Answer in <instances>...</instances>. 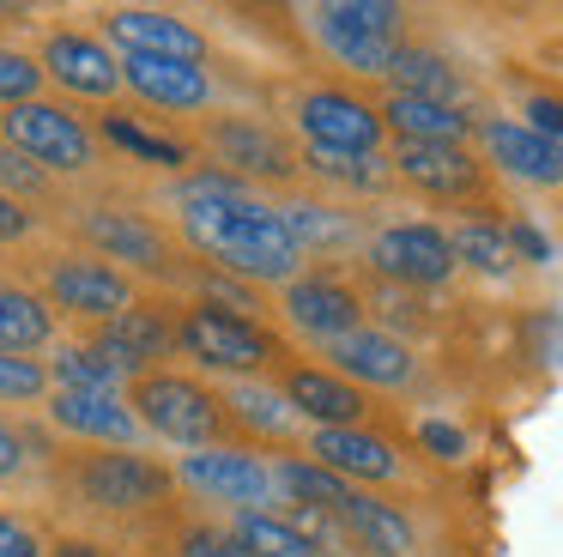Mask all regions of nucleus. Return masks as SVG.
<instances>
[{"instance_id": "nucleus-1", "label": "nucleus", "mask_w": 563, "mask_h": 557, "mask_svg": "<svg viewBox=\"0 0 563 557\" xmlns=\"http://www.w3.org/2000/svg\"><path fill=\"white\" fill-rule=\"evenodd\" d=\"M183 237L207 254L219 273L249 278V285H273L291 278L303 249L291 230L279 225V206L255 200L249 182L224 176V170H195L183 182Z\"/></svg>"}, {"instance_id": "nucleus-2", "label": "nucleus", "mask_w": 563, "mask_h": 557, "mask_svg": "<svg viewBox=\"0 0 563 557\" xmlns=\"http://www.w3.org/2000/svg\"><path fill=\"white\" fill-rule=\"evenodd\" d=\"M0 140L13 145V152H25L31 164H43L49 176H86L91 157H98L86 121L62 103H43V97L0 109Z\"/></svg>"}, {"instance_id": "nucleus-3", "label": "nucleus", "mask_w": 563, "mask_h": 557, "mask_svg": "<svg viewBox=\"0 0 563 557\" xmlns=\"http://www.w3.org/2000/svg\"><path fill=\"white\" fill-rule=\"evenodd\" d=\"M128 406H134L140 430H158L164 443H183V448H200L219 430V400L188 375H164V370L140 375Z\"/></svg>"}, {"instance_id": "nucleus-4", "label": "nucleus", "mask_w": 563, "mask_h": 557, "mask_svg": "<svg viewBox=\"0 0 563 557\" xmlns=\"http://www.w3.org/2000/svg\"><path fill=\"white\" fill-rule=\"evenodd\" d=\"M43 297L55 303L74 321H115V315L134 309V278L110 261H91V254H55L43 266Z\"/></svg>"}, {"instance_id": "nucleus-5", "label": "nucleus", "mask_w": 563, "mask_h": 557, "mask_svg": "<svg viewBox=\"0 0 563 557\" xmlns=\"http://www.w3.org/2000/svg\"><path fill=\"white\" fill-rule=\"evenodd\" d=\"M79 496H86L91 509H110V515H134V509H152L170 496L176 472H164L158 460L146 455H128V448H115V455H91L86 467L74 472Z\"/></svg>"}, {"instance_id": "nucleus-6", "label": "nucleus", "mask_w": 563, "mask_h": 557, "mask_svg": "<svg viewBox=\"0 0 563 557\" xmlns=\"http://www.w3.org/2000/svg\"><path fill=\"white\" fill-rule=\"evenodd\" d=\"M176 351H188L207 370H261L273 358V339L243 315H219V309H183L176 321Z\"/></svg>"}, {"instance_id": "nucleus-7", "label": "nucleus", "mask_w": 563, "mask_h": 557, "mask_svg": "<svg viewBox=\"0 0 563 557\" xmlns=\"http://www.w3.org/2000/svg\"><path fill=\"white\" fill-rule=\"evenodd\" d=\"M176 479L188 491L212 496V503H236L243 515H267L273 503V472L261 467L255 455H236V448H200V455H183Z\"/></svg>"}, {"instance_id": "nucleus-8", "label": "nucleus", "mask_w": 563, "mask_h": 557, "mask_svg": "<svg viewBox=\"0 0 563 557\" xmlns=\"http://www.w3.org/2000/svg\"><path fill=\"white\" fill-rule=\"evenodd\" d=\"M297 128H303L309 152H345V157H369L382 140V116L352 91H309L297 103Z\"/></svg>"}, {"instance_id": "nucleus-9", "label": "nucleus", "mask_w": 563, "mask_h": 557, "mask_svg": "<svg viewBox=\"0 0 563 557\" xmlns=\"http://www.w3.org/2000/svg\"><path fill=\"white\" fill-rule=\"evenodd\" d=\"M79 237L103 254V261H128V266H146V273H170L176 249L146 212H115V206H86L79 218Z\"/></svg>"}, {"instance_id": "nucleus-10", "label": "nucleus", "mask_w": 563, "mask_h": 557, "mask_svg": "<svg viewBox=\"0 0 563 557\" xmlns=\"http://www.w3.org/2000/svg\"><path fill=\"white\" fill-rule=\"evenodd\" d=\"M91 346L110 358L115 375H152V363H164L176 351V321L164 309H152V303H140V309L115 315V321H103V334L91 339Z\"/></svg>"}, {"instance_id": "nucleus-11", "label": "nucleus", "mask_w": 563, "mask_h": 557, "mask_svg": "<svg viewBox=\"0 0 563 557\" xmlns=\"http://www.w3.org/2000/svg\"><path fill=\"white\" fill-rule=\"evenodd\" d=\"M369 266L394 285H442L454 273V254H449V237L430 225H394L369 242Z\"/></svg>"}, {"instance_id": "nucleus-12", "label": "nucleus", "mask_w": 563, "mask_h": 557, "mask_svg": "<svg viewBox=\"0 0 563 557\" xmlns=\"http://www.w3.org/2000/svg\"><path fill=\"white\" fill-rule=\"evenodd\" d=\"M37 67H43V79H55L74 97H110L115 85H122V61L86 31H49Z\"/></svg>"}, {"instance_id": "nucleus-13", "label": "nucleus", "mask_w": 563, "mask_h": 557, "mask_svg": "<svg viewBox=\"0 0 563 557\" xmlns=\"http://www.w3.org/2000/svg\"><path fill=\"white\" fill-rule=\"evenodd\" d=\"M103 31L128 48V55H158V61H188L200 67L207 61V36L188 19H170V12H140V7H115L103 19Z\"/></svg>"}, {"instance_id": "nucleus-14", "label": "nucleus", "mask_w": 563, "mask_h": 557, "mask_svg": "<svg viewBox=\"0 0 563 557\" xmlns=\"http://www.w3.org/2000/svg\"><path fill=\"white\" fill-rule=\"evenodd\" d=\"M212 157L219 164L212 170H224V176H267V182H279V176H291L297 170V157H291V145L279 140L273 128H261V121H212Z\"/></svg>"}, {"instance_id": "nucleus-15", "label": "nucleus", "mask_w": 563, "mask_h": 557, "mask_svg": "<svg viewBox=\"0 0 563 557\" xmlns=\"http://www.w3.org/2000/svg\"><path fill=\"white\" fill-rule=\"evenodd\" d=\"M49 418L67 436H86V443H110V448H134L140 443V418L128 400L115 394H74V387H49Z\"/></svg>"}, {"instance_id": "nucleus-16", "label": "nucleus", "mask_w": 563, "mask_h": 557, "mask_svg": "<svg viewBox=\"0 0 563 557\" xmlns=\"http://www.w3.org/2000/svg\"><path fill=\"white\" fill-rule=\"evenodd\" d=\"M122 85L140 91L158 109H207L212 103V79L207 67L188 61H158V55H122Z\"/></svg>"}, {"instance_id": "nucleus-17", "label": "nucleus", "mask_w": 563, "mask_h": 557, "mask_svg": "<svg viewBox=\"0 0 563 557\" xmlns=\"http://www.w3.org/2000/svg\"><path fill=\"white\" fill-rule=\"evenodd\" d=\"M328 358L340 370V382H369V387H406L412 382V358H406L400 339L388 334H369V327H352V334L328 339Z\"/></svg>"}, {"instance_id": "nucleus-18", "label": "nucleus", "mask_w": 563, "mask_h": 557, "mask_svg": "<svg viewBox=\"0 0 563 557\" xmlns=\"http://www.w3.org/2000/svg\"><path fill=\"white\" fill-rule=\"evenodd\" d=\"M357 309H364V303H357L340 278H321L316 273V278H291V285H285V315H291L303 334H316L321 346L340 339V334H352Z\"/></svg>"}, {"instance_id": "nucleus-19", "label": "nucleus", "mask_w": 563, "mask_h": 557, "mask_svg": "<svg viewBox=\"0 0 563 557\" xmlns=\"http://www.w3.org/2000/svg\"><path fill=\"white\" fill-rule=\"evenodd\" d=\"M285 406L316 418L321 430H357V418H364V394L333 370H291L285 375Z\"/></svg>"}, {"instance_id": "nucleus-20", "label": "nucleus", "mask_w": 563, "mask_h": 557, "mask_svg": "<svg viewBox=\"0 0 563 557\" xmlns=\"http://www.w3.org/2000/svg\"><path fill=\"white\" fill-rule=\"evenodd\" d=\"M485 152L497 157L509 176L521 182H563V145L539 140L533 128H515V121H485Z\"/></svg>"}, {"instance_id": "nucleus-21", "label": "nucleus", "mask_w": 563, "mask_h": 557, "mask_svg": "<svg viewBox=\"0 0 563 557\" xmlns=\"http://www.w3.org/2000/svg\"><path fill=\"white\" fill-rule=\"evenodd\" d=\"M394 170H400L412 188L437 194V200H454V194L478 188V164L461 152V145H400Z\"/></svg>"}, {"instance_id": "nucleus-22", "label": "nucleus", "mask_w": 563, "mask_h": 557, "mask_svg": "<svg viewBox=\"0 0 563 557\" xmlns=\"http://www.w3.org/2000/svg\"><path fill=\"white\" fill-rule=\"evenodd\" d=\"M376 116L400 133V145H461V133H466V116L454 103H437V97L394 91Z\"/></svg>"}, {"instance_id": "nucleus-23", "label": "nucleus", "mask_w": 563, "mask_h": 557, "mask_svg": "<svg viewBox=\"0 0 563 557\" xmlns=\"http://www.w3.org/2000/svg\"><path fill=\"white\" fill-rule=\"evenodd\" d=\"M309 448H316L321 467L340 472L345 484L352 479H394V472H400V455H394L382 436H364V430H316Z\"/></svg>"}, {"instance_id": "nucleus-24", "label": "nucleus", "mask_w": 563, "mask_h": 557, "mask_svg": "<svg viewBox=\"0 0 563 557\" xmlns=\"http://www.w3.org/2000/svg\"><path fill=\"white\" fill-rule=\"evenodd\" d=\"M340 527H345V539H352L364 557H406L412 551V527H406V515L388 509V503H376V496L352 491V503L340 509Z\"/></svg>"}, {"instance_id": "nucleus-25", "label": "nucleus", "mask_w": 563, "mask_h": 557, "mask_svg": "<svg viewBox=\"0 0 563 557\" xmlns=\"http://www.w3.org/2000/svg\"><path fill=\"white\" fill-rule=\"evenodd\" d=\"M55 339V315L43 309L37 291L0 285V358H25V351H43Z\"/></svg>"}, {"instance_id": "nucleus-26", "label": "nucleus", "mask_w": 563, "mask_h": 557, "mask_svg": "<svg viewBox=\"0 0 563 557\" xmlns=\"http://www.w3.org/2000/svg\"><path fill=\"white\" fill-rule=\"evenodd\" d=\"M273 491H285L297 509H321V515H340L352 503V484L340 472L316 467V460H279L273 467Z\"/></svg>"}, {"instance_id": "nucleus-27", "label": "nucleus", "mask_w": 563, "mask_h": 557, "mask_svg": "<svg viewBox=\"0 0 563 557\" xmlns=\"http://www.w3.org/2000/svg\"><path fill=\"white\" fill-rule=\"evenodd\" d=\"M388 79H394V91H406V97H437V103L454 97V67L442 55H430V48H394Z\"/></svg>"}, {"instance_id": "nucleus-28", "label": "nucleus", "mask_w": 563, "mask_h": 557, "mask_svg": "<svg viewBox=\"0 0 563 557\" xmlns=\"http://www.w3.org/2000/svg\"><path fill=\"white\" fill-rule=\"evenodd\" d=\"M279 225L291 230L297 249H340V242H352V218L333 212V206H321V200L279 206Z\"/></svg>"}, {"instance_id": "nucleus-29", "label": "nucleus", "mask_w": 563, "mask_h": 557, "mask_svg": "<svg viewBox=\"0 0 563 557\" xmlns=\"http://www.w3.org/2000/svg\"><path fill=\"white\" fill-rule=\"evenodd\" d=\"M316 24L400 43V7H388V0H333V7H316Z\"/></svg>"}, {"instance_id": "nucleus-30", "label": "nucleus", "mask_w": 563, "mask_h": 557, "mask_svg": "<svg viewBox=\"0 0 563 557\" xmlns=\"http://www.w3.org/2000/svg\"><path fill=\"white\" fill-rule=\"evenodd\" d=\"M49 387H74V394H115V370L98 346H62L49 358Z\"/></svg>"}, {"instance_id": "nucleus-31", "label": "nucleus", "mask_w": 563, "mask_h": 557, "mask_svg": "<svg viewBox=\"0 0 563 557\" xmlns=\"http://www.w3.org/2000/svg\"><path fill=\"white\" fill-rule=\"evenodd\" d=\"M231 539L243 545L249 557H321L303 533L285 527V515H236Z\"/></svg>"}, {"instance_id": "nucleus-32", "label": "nucleus", "mask_w": 563, "mask_h": 557, "mask_svg": "<svg viewBox=\"0 0 563 557\" xmlns=\"http://www.w3.org/2000/svg\"><path fill=\"white\" fill-rule=\"evenodd\" d=\"M449 254L466 266H478V273H509L515 266V249H509V230L497 225H461L449 237Z\"/></svg>"}, {"instance_id": "nucleus-33", "label": "nucleus", "mask_w": 563, "mask_h": 557, "mask_svg": "<svg viewBox=\"0 0 563 557\" xmlns=\"http://www.w3.org/2000/svg\"><path fill=\"white\" fill-rule=\"evenodd\" d=\"M103 133H110L122 152H134V157H152V164H164V170H183L188 164V152L176 140H158V133H146V128H134L128 116H103Z\"/></svg>"}, {"instance_id": "nucleus-34", "label": "nucleus", "mask_w": 563, "mask_h": 557, "mask_svg": "<svg viewBox=\"0 0 563 557\" xmlns=\"http://www.w3.org/2000/svg\"><path fill=\"white\" fill-rule=\"evenodd\" d=\"M309 170L316 176H328V182H345V188H382L388 182V164H382L376 152L369 157H345V152H309Z\"/></svg>"}, {"instance_id": "nucleus-35", "label": "nucleus", "mask_w": 563, "mask_h": 557, "mask_svg": "<svg viewBox=\"0 0 563 557\" xmlns=\"http://www.w3.org/2000/svg\"><path fill=\"white\" fill-rule=\"evenodd\" d=\"M231 412L243 424H255V430H267V436H285L291 430V406H285V394H267V387H231Z\"/></svg>"}, {"instance_id": "nucleus-36", "label": "nucleus", "mask_w": 563, "mask_h": 557, "mask_svg": "<svg viewBox=\"0 0 563 557\" xmlns=\"http://www.w3.org/2000/svg\"><path fill=\"white\" fill-rule=\"evenodd\" d=\"M0 194H13L19 206H25V200H49V170L31 164L25 152H13V145L0 140Z\"/></svg>"}, {"instance_id": "nucleus-37", "label": "nucleus", "mask_w": 563, "mask_h": 557, "mask_svg": "<svg viewBox=\"0 0 563 557\" xmlns=\"http://www.w3.org/2000/svg\"><path fill=\"white\" fill-rule=\"evenodd\" d=\"M43 91V67L31 55H19V48H0V103H31V97Z\"/></svg>"}, {"instance_id": "nucleus-38", "label": "nucleus", "mask_w": 563, "mask_h": 557, "mask_svg": "<svg viewBox=\"0 0 563 557\" xmlns=\"http://www.w3.org/2000/svg\"><path fill=\"white\" fill-rule=\"evenodd\" d=\"M49 394V370L37 358H0V400H43Z\"/></svg>"}, {"instance_id": "nucleus-39", "label": "nucleus", "mask_w": 563, "mask_h": 557, "mask_svg": "<svg viewBox=\"0 0 563 557\" xmlns=\"http://www.w3.org/2000/svg\"><path fill=\"white\" fill-rule=\"evenodd\" d=\"M200 309H219V315H243V321H255V291L236 285L231 273H207V285H200Z\"/></svg>"}, {"instance_id": "nucleus-40", "label": "nucleus", "mask_w": 563, "mask_h": 557, "mask_svg": "<svg viewBox=\"0 0 563 557\" xmlns=\"http://www.w3.org/2000/svg\"><path fill=\"white\" fill-rule=\"evenodd\" d=\"M527 128H533L539 140L563 145V97H551V91H533V97H527Z\"/></svg>"}, {"instance_id": "nucleus-41", "label": "nucleus", "mask_w": 563, "mask_h": 557, "mask_svg": "<svg viewBox=\"0 0 563 557\" xmlns=\"http://www.w3.org/2000/svg\"><path fill=\"white\" fill-rule=\"evenodd\" d=\"M183 557H249V551L231 539V533H207V527H195V533H183Z\"/></svg>"}, {"instance_id": "nucleus-42", "label": "nucleus", "mask_w": 563, "mask_h": 557, "mask_svg": "<svg viewBox=\"0 0 563 557\" xmlns=\"http://www.w3.org/2000/svg\"><path fill=\"white\" fill-rule=\"evenodd\" d=\"M418 443H424L437 460H461V455H466V436L454 430V424H442V418H430L424 430H418Z\"/></svg>"}, {"instance_id": "nucleus-43", "label": "nucleus", "mask_w": 563, "mask_h": 557, "mask_svg": "<svg viewBox=\"0 0 563 557\" xmlns=\"http://www.w3.org/2000/svg\"><path fill=\"white\" fill-rule=\"evenodd\" d=\"M0 557H43V539L25 527V521L0 515Z\"/></svg>"}, {"instance_id": "nucleus-44", "label": "nucleus", "mask_w": 563, "mask_h": 557, "mask_svg": "<svg viewBox=\"0 0 563 557\" xmlns=\"http://www.w3.org/2000/svg\"><path fill=\"white\" fill-rule=\"evenodd\" d=\"M25 472V430H13V424L0 418V484L19 479Z\"/></svg>"}, {"instance_id": "nucleus-45", "label": "nucleus", "mask_w": 563, "mask_h": 557, "mask_svg": "<svg viewBox=\"0 0 563 557\" xmlns=\"http://www.w3.org/2000/svg\"><path fill=\"white\" fill-rule=\"evenodd\" d=\"M31 230H37V218H31L13 194H0V242H25Z\"/></svg>"}, {"instance_id": "nucleus-46", "label": "nucleus", "mask_w": 563, "mask_h": 557, "mask_svg": "<svg viewBox=\"0 0 563 557\" xmlns=\"http://www.w3.org/2000/svg\"><path fill=\"white\" fill-rule=\"evenodd\" d=\"M509 249H515V254H527V261H551V242L539 237L533 225H509Z\"/></svg>"}, {"instance_id": "nucleus-47", "label": "nucleus", "mask_w": 563, "mask_h": 557, "mask_svg": "<svg viewBox=\"0 0 563 557\" xmlns=\"http://www.w3.org/2000/svg\"><path fill=\"white\" fill-rule=\"evenodd\" d=\"M533 339H539V351H545L551 363H563V315H539Z\"/></svg>"}, {"instance_id": "nucleus-48", "label": "nucleus", "mask_w": 563, "mask_h": 557, "mask_svg": "<svg viewBox=\"0 0 563 557\" xmlns=\"http://www.w3.org/2000/svg\"><path fill=\"white\" fill-rule=\"evenodd\" d=\"M49 557H103V551H98V545H86V539H55Z\"/></svg>"}]
</instances>
